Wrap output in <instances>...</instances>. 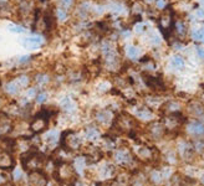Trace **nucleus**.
<instances>
[{
	"label": "nucleus",
	"instance_id": "nucleus-1",
	"mask_svg": "<svg viewBox=\"0 0 204 186\" xmlns=\"http://www.w3.org/2000/svg\"><path fill=\"white\" fill-rule=\"evenodd\" d=\"M30 182L34 185H43L47 182V178L41 172V170H34L33 172H30L29 175Z\"/></svg>",
	"mask_w": 204,
	"mask_h": 186
},
{
	"label": "nucleus",
	"instance_id": "nucleus-2",
	"mask_svg": "<svg viewBox=\"0 0 204 186\" xmlns=\"http://www.w3.org/2000/svg\"><path fill=\"white\" fill-rule=\"evenodd\" d=\"M44 24H45V29L50 31L52 28H55V15L51 10H47L44 14Z\"/></svg>",
	"mask_w": 204,
	"mask_h": 186
},
{
	"label": "nucleus",
	"instance_id": "nucleus-3",
	"mask_svg": "<svg viewBox=\"0 0 204 186\" xmlns=\"http://www.w3.org/2000/svg\"><path fill=\"white\" fill-rule=\"evenodd\" d=\"M189 130L194 135H202L204 134V125L202 123H193L189 125Z\"/></svg>",
	"mask_w": 204,
	"mask_h": 186
},
{
	"label": "nucleus",
	"instance_id": "nucleus-4",
	"mask_svg": "<svg viewBox=\"0 0 204 186\" xmlns=\"http://www.w3.org/2000/svg\"><path fill=\"white\" fill-rule=\"evenodd\" d=\"M128 55H130V57H131L132 60H134V58H137V57L141 55V50H140L138 47H136V46H130V48H128Z\"/></svg>",
	"mask_w": 204,
	"mask_h": 186
},
{
	"label": "nucleus",
	"instance_id": "nucleus-5",
	"mask_svg": "<svg viewBox=\"0 0 204 186\" xmlns=\"http://www.w3.org/2000/svg\"><path fill=\"white\" fill-rule=\"evenodd\" d=\"M97 118H99V121L101 123H108L112 119V115H111V113H108V112H102Z\"/></svg>",
	"mask_w": 204,
	"mask_h": 186
},
{
	"label": "nucleus",
	"instance_id": "nucleus-6",
	"mask_svg": "<svg viewBox=\"0 0 204 186\" xmlns=\"http://www.w3.org/2000/svg\"><path fill=\"white\" fill-rule=\"evenodd\" d=\"M6 89L9 93H11V95H15V93L19 92V83L18 82H11L6 86Z\"/></svg>",
	"mask_w": 204,
	"mask_h": 186
},
{
	"label": "nucleus",
	"instance_id": "nucleus-7",
	"mask_svg": "<svg viewBox=\"0 0 204 186\" xmlns=\"http://www.w3.org/2000/svg\"><path fill=\"white\" fill-rule=\"evenodd\" d=\"M61 107H62L64 109H66V111H70V109H72V108H74L72 102L70 101V98H69V97H66V98H64V99L61 101Z\"/></svg>",
	"mask_w": 204,
	"mask_h": 186
},
{
	"label": "nucleus",
	"instance_id": "nucleus-8",
	"mask_svg": "<svg viewBox=\"0 0 204 186\" xmlns=\"http://www.w3.org/2000/svg\"><path fill=\"white\" fill-rule=\"evenodd\" d=\"M172 63H173V66H175V67H178V68H182L184 66V61L181 56H174L172 58Z\"/></svg>",
	"mask_w": 204,
	"mask_h": 186
},
{
	"label": "nucleus",
	"instance_id": "nucleus-9",
	"mask_svg": "<svg viewBox=\"0 0 204 186\" xmlns=\"http://www.w3.org/2000/svg\"><path fill=\"white\" fill-rule=\"evenodd\" d=\"M86 135H87V139H90V140H91V139H96L97 135H99V131L95 129V128H91V129L87 130Z\"/></svg>",
	"mask_w": 204,
	"mask_h": 186
},
{
	"label": "nucleus",
	"instance_id": "nucleus-10",
	"mask_svg": "<svg viewBox=\"0 0 204 186\" xmlns=\"http://www.w3.org/2000/svg\"><path fill=\"white\" fill-rule=\"evenodd\" d=\"M193 37L194 38H197V40H203L204 41V28L203 29H199V30H195V31H193Z\"/></svg>",
	"mask_w": 204,
	"mask_h": 186
},
{
	"label": "nucleus",
	"instance_id": "nucleus-11",
	"mask_svg": "<svg viewBox=\"0 0 204 186\" xmlns=\"http://www.w3.org/2000/svg\"><path fill=\"white\" fill-rule=\"evenodd\" d=\"M56 134H57V131H56V130H51V131L49 133V134L45 137V139H46V140H49V141H55V140H56V138H57V135H56Z\"/></svg>",
	"mask_w": 204,
	"mask_h": 186
},
{
	"label": "nucleus",
	"instance_id": "nucleus-12",
	"mask_svg": "<svg viewBox=\"0 0 204 186\" xmlns=\"http://www.w3.org/2000/svg\"><path fill=\"white\" fill-rule=\"evenodd\" d=\"M9 30L12 31V32H25V29L22 28V26H15V25H10Z\"/></svg>",
	"mask_w": 204,
	"mask_h": 186
},
{
	"label": "nucleus",
	"instance_id": "nucleus-13",
	"mask_svg": "<svg viewBox=\"0 0 204 186\" xmlns=\"http://www.w3.org/2000/svg\"><path fill=\"white\" fill-rule=\"evenodd\" d=\"M72 2L74 0H61V6L64 9H69L72 5Z\"/></svg>",
	"mask_w": 204,
	"mask_h": 186
},
{
	"label": "nucleus",
	"instance_id": "nucleus-14",
	"mask_svg": "<svg viewBox=\"0 0 204 186\" xmlns=\"http://www.w3.org/2000/svg\"><path fill=\"white\" fill-rule=\"evenodd\" d=\"M36 101H37L39 103L45 102V101H46V93H40V95H37V96H36Z\"/></svg>",
	"mask_w": 204,
	"mask_h": 186
},
{
	"label": "nucleus",
	"instance_id": "nucleus-15",
	"mask_svg": "<svg viewBox=\"0 0 204 186\" xmlns=\"http://www.w3.org/2000/svg\"><path fill=\"white\" fill-rule=\"evenodd\" d=\"M57 16H59L60 20H65L66 19V11L62 10V9H59L57 10Z\"/></svg>",
	"mask_w": 204,
	"mask_h": 186
},
{
	"label": "nucleus",
	"instance_id": "nucleus-16",
	"mask_svg": "<svg viewBox=\"0 0 204 186\" xmlns=\"http://www.w3.org/2000/svg\"><path fill=\"white\" fill-rule=\"evenodd\" d=\"M197 51H198V55H199L200 57H203V58H204V50H203V48H200V47H198V48H197Z\"/></svg>",
	"mask_w": 204,
	"mask_h": 186
},
{
	"label": "nucleus",
	"instance_id": "nucleus-17",
	"mask_svg": "<svg viewBox=\"0 0 204 186\" xmlns=\"http://www.w3.org/2000/svg\"><path fill=\"white\" fill-rule=\"evenodd\" d=\"M33 57L31 56H25V57H21L20 58V62H26V61H29V60H31Z\"/></svg>",
	"mask_w": 204,
	"mask_h": 186
},
{
	"label": "nucleus",
	"instance_id": "nucleus-18",
	"mask_svg": "<svg viewBox=\"0 0 204 186\" xmlns=\"http://www.w3.org/2000/svg\"><path fill=\"white\" fill-rule=\"evenodd\" d=\"M198 15H199V18H204V11H198Z\"/></svg>",
	"mask_w": 204,
	"mask_h": 186
},
{
	"label": "nucleus",
	"instance_id": "nucleus-19",
	"mask_svg": "<svg viewBox=\"0 0 204 186\" xmlns=\"http://www.w3.org/2000/svg\"><path fill=\"white\" fill-rule=\"evenodd\" d=\"M0 2H6V0H0Z\"/></svg>",
	"mask_w": 204,
	"mask_h": 186
}]
</instances>
